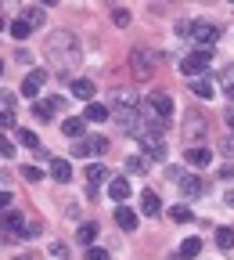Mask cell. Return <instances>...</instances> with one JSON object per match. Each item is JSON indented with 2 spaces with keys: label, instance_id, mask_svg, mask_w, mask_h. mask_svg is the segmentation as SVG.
Masks as SVG:
<instances>
[{
  "label": "cell",
  "instance_id": "obj_9",
  "mask_svg": "<svg viewBox=\"0 0 234 260\" xmlns=\"http://www.w3.org/2000/svg\"><path fill=\"white\" fill-rule=\"evenodd\" d=\"M191 37L202 44V51L209 47V44H216V37H220V29L213 25V22H191Z\"/></svg>",
  "mask_w": 234,
  "mask_h": 260
},
{
  "label": "cell",
  "instance_id": "obj_11",
  "mask_svg": "<svg viewBox=\"0 0 234 260\" xmlns=\"http://www.w3.org/2000/svg\"><path fill=\"white\" fill-rule=\"evenodd\" d=\"M44 83H47V73H44V69H32V73L22 80V94L29 98V102H32V98L40 94V87H44Z\"/></svg>",
  "mask_w": 234,
  "mask_h": 260
},
{
  "label": "cell",
  "instance_id": "obj_40",
  "mask_svg": "<svg viewBox=\"0 0 234 260\" xmlns=\"http://www.w3.org/2000/svg\"><path fill=\"white\" fill-rule=\"evenodd\" d=\"M8 206H11V191H0V213H8Z\"/></svg>",
  "mask_w": 234,
  "mask_h": 260
},
{
  "label": "cell",
  "instance_id": "obj_14",
  "mask_svg": "<svg viewBox=\"0 0 234 260\" xmlns=\"http://www.w3.org/2000/svg\"><path fill=\"white\" fill-rule=\"evenodd\" d=\"M83 130H87L83 116H69V119H61V134H65V138H72V141H83Z\"/></svg>",
  "mask_w": 234,
  "mask_h": 260
},
{
  "label": "cell",
  "instance_id": "obj_35",
  "mask_svg": "<svg viewBox=\"0 0 234 260\" xmlns=\"http://www.w3.org/2000/svg\"><path fill=\"white\" fill-rule=\"evenodd\" d=\"M72 155H76V159H90V148H87V141H76V145H72Z\"/></svg>",
  "mask_w": 234,
  "mask_h": 260
},
{
  "label": "cell",
  "instance_id": "obj_20",
  "mask_svg": "<svg viewBox=\"0 0 234 260\" xmlns=\"http://www.w3.org/2000/svg\"><path fill=\"white\" fill-rule=\"evenodd\" d=\"M191 94H194V98H206V102H209V98L216 94V87H213V80H209V76H198V80L191 83Z\"/></svg>",
  "mask_w": 234,
  "mask_h": 260
},
{
  "label": "cell",
  "instance_id": "obj_44",
  "mask_svg": "<svg viewBox=\"0 0 234 260\" xmlns=\"http://www.w3.org/2000/svg\"><path fill=\"white\" fill-rule=\"evenodd\" d=\"M0 73H4V58H0Z\"/></svg>",
  "mask_w": 234,
  "mask_h": 260
},
{
  "label": "cell",
  "instance_id": "obj_36",
  "mask_svg": "<svg viewBox=\"0 0 234 260\" xmlns=\"http://www.w3.org/2000/svg\"><path fill=\"white\" fill-rule=\"evenodd\" d=\"M0 109H15V94H8V90H0Z\"/></svg>",
  "mask_w": 234,
  "mask_h": 260
},
{
  "label": "cell",
  "instance_id": "obj_8",
  "mask_svg": "<svg viewBox=\"0 0 234 260\" xmlns=\"http://www.w3.org/2000/svg\"><path fill=\"white\" fill-rule=\"evenodd\" d=\"M137 138H141V145H144V152H148L151 159H159V162L166 159V141H162V134H155V130H141Z\"/></svg>",
  "mask_w": 234,
  "mask_h": 260
},
{
  "label": "cell",
  "instance_id": "obj_32",
  "mask_svg": "<svg viewBox=\"0 0 234 260\" xmlns=\"http://www.w3.org/2000/svg\"><path fill=\"white\" fill-rule=\"evenodd\" d=\"M22 177H25V181H29V184H36V181H40V177H44V174H40V170H36V167H32V162H25V167H22Z\"/></svg>",
  "mask_w": 234,
  "mask_h": 260
},
{
  "label": "cell",
  "instance_id": "obj_3",
  "mask_svg": "<svg viewBox=\"0 0 234 260\" xmlns=\"http://www.w3.org/2000/svg\"><path fill=\"white\" fill-rule=\"evenodd\" d=\"M144 109H148V119L151 123H170L173 119V98L166 94V90H148Z\"/></svg>",
  "mask_w": 234,
  "mask_h": 260
},
{
  "label": "cell",
  "instance_id": "obj_45",
  "mask_svg": "<svg viewBox=\"0 0 234 260\" xmlns=\"http://www.w3.org/2000/svg\"><path fill=\"white\" fill-rule=\"evenodd\" d=\"M18 260H29V256H18Z\"/></svg>",
  "mask_w": 234,
  "mask_h": 260
},
{
  "label": "cell",
  "instance_id": "obj_33",
  "mask_svg": "<svg viewBox=\"0 0 234 260\" xmlns=\"http://www.w3.org/2000/svg\"><path fill=\"white\" fill-rule=\"evenodd\" d=\"M87 260H108V249H101V246H90V249H87Z\"/></svg>",
  "mask_w": 234,
  "mask_h": 260
},
{
  "label": "cell",
  "instance_id": "obj_23",
  "mask_svg": "<svg viewBox=\"0 0 234 260\" xmlns=\"http://www.w3.org/2000/svg\"><path fill=\"white\" fill-rule=\"evenodd\" d=\"M220 90L230 98V105H234V65H227V69L220 73Z\"/></svg>",
  "mask_w": 234,
  "mask_h": 260
},
{
  "label": "cell",
  "instance_id": "obj_43",
  "mask_svg": "<svg viewBox=\"0 0 234 260\" xmlns=\"http://www.w3.org/2000/svg\"><path fill=\"white\" fill-rule=\"evenodd\" d=\"M0 32H4V15H0Z\"/></svg>",
  "mask_w": 234,
  "mask_h": 260
},
{
  "label": "cell",
  "instance_id": "obj_4",
  "mask_svg": "<svg viewBox=\"0 0 234 260\" xmlns=\"http://www.w3.org/2000/svg\"><path fill=\"white\" fill-rule=\"evenodd\" d=\"M209 61H213V54L198 47V51H191V54H187V58L180 61V73H184V76H194V80H198V76H206V73H209Z\"/></svg>",
  "mask_w": 234,
  "mask_h": 260
},
{
  "label": "cell",
  "instance_id": "obj_42",
  "mask_svg": "<svg viewBox=\"0 0 234 260\" xmlns=\"http://www.w3.org/2000/svg\"><path fill=\"white\" fill-rule=\"evenodd\" d=\"M227 206H230V210H234V188H230V191H227Z\"/></svg>",
  "mask_w": 234,
  "mask_h": 260
},
{
  "label": "cell",
  "instance_id": "obj_7",
  "mask_svg": "<svg viewBox=\"0 0 234 260\" xmlns=\"http://www.w3.org/2000/svg\"><path fill=\"white\" fill-rule=\"evenodd\" d=\"M184 141H187V148L206 141V119H202V116H194V112L187 116V123H184Z\"/></svg>",
  "mask_w": 234,
  "mask_h": 260
},
{
  "label": "cell",
  "instance_id": "obj_17",
  "mask_svg": "<svg viewBox=\"0 0 234 260\" xmlns=\"http://www.w3.org/2000/svg\"><path fill=\"white\" fill-rule=\"evenodd\" d=\"M115 224L123 228V232H137V213H133L130 206H115Z\"/></svg>",
  "mask_w": 234,
  "mask_h": 260
},
{
  "label": "cell",
  "instance_id": "obj_27",
  "mask_svg": "<svg viewBox=\"0 0 234 260\" xmlns=\"http://www.w3.org/2000/svg\"><path fill=\"white\" fill-rule=\"evenodd\" d=\"M216 246L220 249H234V232L230 228H216Z\"/></svg>",
  "mask_w": 234,
  "mask_h": 260
},
{
  "label": "cell",
  "instance_id": "obj_18",
  "mask_svg": "<svg viewBox=\"0 0 234 260\" xmlns=\"http://www.w3.org/2000/svg\"><path fill=\"white\" fill-rule=\"evenodd\" d=\"M159 210H162V203H159V195H155L151 188H144V191H141V213H148V217H155Z\"/></svg>",
  "mask_w": 234,
  "mask_h": 260
},
{
  "label": "cell",
  "instance_id": "obj_39",
  "mask_svg": "<svg viewBox=\"0 0 234 260\" xmlns=\"http://www.w3.org/2000/svg\"><path fill=\"white\" fill-rule=\"evenodd\" d=\"M126 170H133V174H137V170H144V159H137V155H133V159H126Z\"/></svg>",
  "mask_w": 234,
  "mask_h": 260
},
{
  "label": "cell",
  "instance_id": "obj_19",
  "mask_svg": "<svg viewBox=\"0 0 234 260\" xmlns=\"http://www.w3.org/2000/svg\"><path fill=\"white\" fill-rule=\"evenodd\" d=\"M72 94L80 98V102L90 105V102H94V94H97V87H94L90 80H72Z\"/></svg>",
  "mask_w": 234,
  "mask_h": 260
},
{
  "label": "cell",
  "instance_id": "obj_25",
  "mask_svg": "<svg viewBox=\"0 0 234 260\" xmlns=\"http://www.w3.org/2000/svg\"><path fill=\"white\" fill-rule=\"evenodd\" d=\"M198 253H202V239H184V246H180V260H194Z\"/></svg>",
  "mask_w": 234,
  "mask_h": 260
},
{
  "label": "cell",
  "instance_id": "obj_10",
  "mask_svg": "<svg viewBox=\"0 0 234 260\" xmlns=\"http://www.w3.org/2000/svg\"><path fill=\"white\" fill-rule=\"evenodd\" d=\"M130 61H133V73H137L141 80L155 73V61H151V51H144V47H137V51H133V54H130Z\"/></svg>",
  "mask_w": 234,
  "mask_h": 260
},
{
  "label": "cell",
  "instance_id": "obj_30",
  "mask_svg": "<svg viewBox=\"0 0 234 260\" xmlns=\"http://www.w3.org/2000/svg\"><path fill=\"white\" fill-rule=\"evenodd\" d=\"M22 18H25L29 25H44V8H25Z\"/></svg>",
  "mask_w": 234,
  "mask_h": 260
},
{
  "label": "cell",
  "instance_id": "obj_5",
  "mask_svg": "<svg viewBox=\"0 0 234 260\" xmlns=\"http://www.w3.org/2000/svg\"><path fill=\"white\" fill-rule=\"evenodd\" d=\"M0 235H4V239H25V217L18 210L0 213Z\"/></svg>",
  "mask_w": 234,
  "mask_h": 260
},
{
  "label": "cell",
  "instance_id": "obj_13",
  "mask_svg": "<svg viewBox=\"0 0 234 260\" xmlns=\"http://www.w3.org/2000/svg\"><path fill=\"white\" fill-rule=\"evenodd\" d=\"M83 177H87V195H94L97 188H101V184H105V177H108V170L101 167V162H94V167H87V174H83Z\"/></svg>",
  "mask_w": 234,
  "mask_h": 260
},
{
  "label": "cell",
  "instance_id": "obj_26",
  "mask_svg": "<svg viewBox=\"0 0 234 260\" xmlns=\"http://www.w3.org/2000/svg\"><path fill=\"white\" fill-rule=\"evenodd\" d=\"M87 148H90V155H101V152H108V138L94 134V138H87Z\"/></svg>",
  "mask_w": 234,
  "mask_h": 260
},
{
  "label": "cell",
  "instance_id": "obj_21",
  "mask_svg": "<svg viewBox=\"0 0 234 260\" xmlns=\"http://www.w3.org/2000/svg\"><path fill=\"white\" fill-rule=\"evenodd\" d=\"M87 119H90V123H105V119H108V109H105L101 102H90L87 112H83V123H87Z\"/></svg>",
  "mask_w": 234,
  "mask_h": 260
},
{
  "label": "cell",
  "instance_id": "obj_22",
  "mask_svg": "<svg viewBox=\"0 0 234 260\" xmlns=\"http://www.w3.org/2000/svg\"><path fill=\"white\" fill-rule=\"evenodd\" d=\"M94 239H97V224H94V220H90V224H80V232H76V242L90 249V246H94Z\"/></svg>",
  "mask_w": 234,
  "mask_h": 260
},
{
  "label": "cell",
  "instance_id": "obj_12",
  "mask_svg": "<svg viewBox=\"0 0 234 260\" xmlns=\"http://www.w3.org/2000/svg\"><path fill=\"white\" fill-rule=\"evenodd\" d=\"M184 159L191 162V167H198V170H206L209 162H213V152H209L206 145H191V148L184 152Z\"/></svg>",
  "mask_w": 234,
  "mask_h": 260
},
{
  "label": "cell",
  "instance_id": "obj_1",
  "mask_svg": "<svg viewBox=\"0 0 234 260\" xmlns=\"http://www.w3.org/2000/svg\"><path fill=\"white\" fill-rule=\"evenodd\" d=\"M44 54H47V61L58 69V76H69V69H72V65H80V61H83L80 37H76V32H69V29H58V32H51V37H47V44H44Z\"/></svg>",
  "mask_w": 234,
  "mask_h": 260
},
{
  "label": "cell",
  "instance_id": "obj_24",
  "mask_svg": "<svg viewBox=\"0 0 234 260\" xmlns=\"http://www.w3.org/2000/svg\"><path fill=\"white\" fill-rule=\"evenodd\" d=\"M8 29H11V37H15V40H29V37H32V25H29L25 18H15Z\"/></svg>",
  "mask_w": 234,
  "mask_h": 260
},
{
  "label": "cell",
  "instance_id": "obj_6",
  "mask_svg": "<svg viewBox=\"0 0 234 260\" xmlns=\"http://www.w3.org/2000/svg\"><path fill=\"white\" fill-rule=\"evenodd\" d=\"M177 184H180V191L187 195V199H202V195L209 191V181H206V177H198V174H184Z\"/></svg>",
  "mask_w": 234,
  "mask_h": 260
},
{
  "label": "cell",
  "instance_id": "obj_38",
  "mask_svg": "<svg viewBox=\"0 0 234 260\" xmlns=\"http://www.w3.org/2000/svg\"><path fill=\"white\" fill-rule=\"evenodd\" d=\"M0 155H4V159H11V155H15V145H11V141H4V138H0Z\"/></svg>",
  "mask_w": 234,
  "mask_h": 260
},
{
  "label": "cell",
  "instance_id": "obj_15",
  "mask_svg": "<svg viewBox=\"0 0 234 260\" xmlns=\"http://www.w3.org/2000/svg\"><path fill=\"white\" fill-rule=\"evenodd\" d=\"M51 177L58 184H69L72 181V167H69V159H51Z\"/></svg>",
  "mask_w": 234,
  "mask_h": 260
},
{
  "label": "cell",
  "instance_id": "obj_29",
  "mask_svg": "<svg viewBox=\"0 0 234 260\" xmlns=\"http://www.w3.org/2000/svg\"><path fill=\"white\" fill-rule=\"evenodd\" d=\"M170 220H173V224H187V220H191V210H187V206H170Z\"/></svg>",
  "mask_w": 234,
  "mask_h": 260
},
{
  "label": "cell",
  "instance_id": "obj_37",
  "mask_svg": "<svg viewBox=\"0 0 234 260\" xmlns=\"http://www.w3.org/2000/svg\"><path fill=\"white\" fill-rule=\"evenodd\" d=\"M4 126H15V112H8V109H0V130Z\"/></svg>",
  "mask_w": 234,
  "mask_h": 260
},
{
  "label": "cell",
  "instance_id": "obj_2",
  "mask_svg": "<svg viewBox=\"0 0 234 260\" xmlns=\"http://www.w3.org/2000/svg\"><path fill=\"white\" fill-rule=\"evenodd\" d=\"M141 105H137V94L133 90H119L115 94V123L119 130H126V134H141Z\"/></svg>",
  "mask_w": 234,
  "mask_h": 260
},
{
  "label": "cell",
  "instance_id": "obj_28",
  "mask_svg": "<svg viewBox=\"0 0 234 260\" xmlns=\"http://www.w3.org/2000/svg\"><path fill=\"white\" fill-rule=\"evenodd\" d=\"M18 145H25V148H32V152L44 148V145H40V138L32 134V130H18Z\"/></svg>",
  "mask_w": 234,
  "mask_h": 260
},
{
  "label": "cell",
  "instance_id": "obj_34",
  "mask_svg": "<svg viewBox=\"0 0 234 260\" xmlns=\"http://www.w3.org/2000/svg\"><path fill=\"white\" fill-rule=\"evenodd\" d=\"M112 22H115V25H130V11L115 8V11H112Z\"/></svg>",
  "mask_w": 234,
  "mask_h": 260
},
{
  "label": "cell",
  "instance_id": "obj_31",
  "mask_svg": "<svg viewBox=\"0 0 234 260\" xmlns=\"http://www.w3.org/2000/svg\"><path fill=\"white\" fill-rule=\"evenodd\" d=\"M32 116L44 119V123H51V116H54V112H51V105H47V102H32Z\"/></svg>",
  "mask_w": 234,
  "mask_h": 260
},
{
  "label": "cell",
  "instance_id": "obj_16",
  "mask_svg": "<svg viewBox=\"0 0 234 260\" xmlns=\"http://www.w3.org/2000/svg\"><path fill=\"white\" fill-rule=\"evenodd\" d=\"M108 195L123 206V203L130 199V181H126V177H112V181H108Z\"/></svg>",
  "mask_w": 234,
  "mask_h": 260
},
{
  "label": "cell",
  "instance_id": "obj_41",
  "mask_svg": "<svg viewBox=\"0 0 234 260\" xmlns=\"http://www.w3.org/2000/svg\"><path fill=\"white\" fill-rule=\"evenodd\" d=\"M177 37H191V22H177Z\"/></svg>",
  "mask_w": 234,
  "mask_h": 260
}]
</instances>
